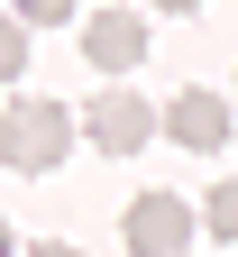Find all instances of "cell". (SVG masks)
Instances as JSON below:
<instances>
[{"instance_id": "cell-11", "label": "cell", "mask_w": 238, "mask_h": 257, "mask_svg": "<svg viewBox=\"0 0 238 257\" xmlns=\"http://www.w3.org/2000/svg\"><path fill=\"white\" fill-rule=\"evenodd\" d=\"M156 10H201V0H156Z\"/></svg>"}, {"instance_id": "cell-6", "label": "cell", "mask_w": 238, "mask_h": 257, "mask_svg": "<svg viewBox=\"0 0 238 257\" xmlns=\"http://www.w3.org/2000/svg\"><path fill=\"white\" fill-rule=\"evenodd\" d=\"M201 220H211V239H238V175H229V184H211Z\"/></svg>"}, {"instance_id": "cell-5", "label": "cell", "mask_w": 238, "mask_h": 257, "mask_svg": "<svg viewBox=\"0 0 238 257\" xmlns=\"http://www.w3.org/2000/svg\"><path fill=\"white\" fill-rule=\"evenodd\" d=\"M83 55L101 64V74H138L147 64V19L138 10H92L83 19Z\"/></svg>"}, {"instance_id": "cell-8", "label": "cell", "mask_w": 238, "mask_h": 257, "mask_svg": "<svg viewBox=\"0 0 238 257\" xmlns=\"http://www.w3.org/2000/svg\"><path fill=\"white\" fill-rule=\"evenodd\" d=\"M74 10H83V0H10V19H19V28H64Z\"/></svg>"}, {"instance_id": "cell-7", "label": "cell", "mask_w": 238, "mask_h": 257, "mask_svg": "<svg viewBox=\"0 0 238 257\" xmlns=\"http://www.w3.org/2000/svg\"><path fill=\"white\" fill-rule=\"evenodd\" d=\"M19 74H28V28L0 10V83H19Z\"/></svg>"}, {"instance_id": "cell-3", "label": "cell", "mask_w": 238, "mask_h": 257, "mask_svg": "<svg viewBox=\"0 0 238 257\" xmlns=\"http://www.w3.org/2000/svg\"><path fill=\"white\" fill-rule=\"evenodd\" d=\"M83 128H92V147H101V156H138V147L156 138L165 119H156V101H138L128 83H110V92L83 110Z\"/></svg>"}, {"instance_id": "cell-1", "label": "cell", "mask_w": 238, "mask_h": 257, "mask_svg": "<svg viewBox=\"0 0 238 257\" xmlns=\"http://www.w3.org/2000/svg\"><path fill=\"white\" fill-rule=\"evenodd\" d=\"M74 147V110L64 101H10L0 110V166L10 175H55Z\"/></svg>"}, {"instance_id": "cell-2", "label": "cell", "mask_w": 238, "mask_h": 257, "mask_svg": "<svg viewBox=\"0 0 238 257\" xmlns=\"http://www.w3.org/2000/svg\"><path fill=\"white\" fill-rule=\"evenodd\" d=\"M119 248L128 257H183L192 248V202L183 193H138L128 220H119Z\"/></svg>"}, {"instance_id": "cell-10", "label": "cell", "mask_w": 238, "mask_h": 257, "mask_svg": "<svg viewBox=\"0 0 238 257\" xmlns=\"http://www.w3.org/2000/svg\"><path fill=\"white\" fill-rule=\"evenodd\" d=\"M0 257H19V239H10V220H0Z\"/></svg>"}, {"instance_id": "cell-9", "label": "cell", "mask_w": 238, "mask_h": 257, "mask_svg": "<svg viewBox=\"0 0 238 257\" xmlns=\"http://www.w3.org/2000/svg\"><path fill=\"white\" fill-rule=\"evenodd\" d=\"M28 257H83V248H64V239H37V248H28Z\"/></svg>"}, {"instance_id": "cell-4", "label": "cell", "mask_w": 238, "mask_h": 257, "mask_svg": "<svg viewBox=\"0 0 238 257\" xmlns=\"http://www.w3.org/2000/svg\"><path fill=\"white\" fill-rule=\"evenodd\" d=\"M156 119H165V138L192 147V156H220V147H229V101L201 92V83H183L174 101H156Z\"/></svg>"}]
</instances>
